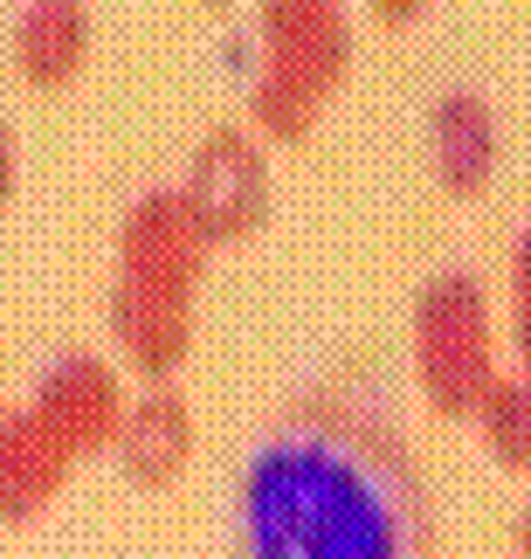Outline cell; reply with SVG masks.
I'll list each match as a JSON object with an SVG mask.
<instances>
[{
    "label": "cell",
    "instance_id": "cell-3",
    "mask_svg": "<svg viewBox=\"0 0 531 559\" xmlns=\"http://www.w3.org/2000/svg\"><path fill=\"white\" fill-rule=\"evenodd\" d=\"M180 201H186V214H194V228L207 235V249L215 242H249V235L263 228V214H269V159H263V145L249 132H236V124L207 132L194 145V159H186Z\"/></svg>",
    "mask_w": 531,
    "mask_h": 559
},
{
    "label": "cell",
    "instance_id": "cell-16",
    "mask_svg": "<svg viewBox=\"0 0 531 559\" xmlns=\"http://www.w3.org/2000/svg\"><path fill=\"white\" fill-rule=\"evenodd\" d=\"M518 559H531V511L518 519Z\"/></svg>",
    "mask_w": 531,
    "mask_h": 559
},
{
    "label": "cell",
    "instance_id": "cell-15",
    "mask_svg": "<svg viewBox=\"0 0 531 559\" xmlns=\"http://www.w3.org/2000/svg\"><path fill=\"white\" fill-rule=\"evenodd\" d=\"M379 21H387V28H408V21H421V8H408V0H394V8H379Z\"/></svg>",
    "mask_w": 531,
    "mask_h": 559
},
{
    "label": "cell",
    "instance_id": "cell-9",
    "mask_svg": "<svg viewBox=\"0 0 531 559\" xmlns=\"http://www.w3.org/2000/svg\"><path fill=\"white\" fill-rule=\"evenodd\" d=\"M429 159L435 180L456 193V201H476L497 174V118L476 91H449L429 118Z\"/></svg>",
    "mask_w": 531,
    "mask_h": 559
},
{
    "label": "cell",
    "instance_id": "cell-5",
    "mask_svg": "<svg viewBox=\"0 0 531 559\" xmlns=\"http://www.w3.org/2000/svg\"><path fill=\"white\" fill-rule=\"evenodd\" d=\"M124 415H132V407L118 394V373L104 367V359H90V353L56 359V367L41 373V386H35V421L49 428L70 456H104V449H118Z\"/></svg>",
    "mask_w": 531,
    "mask_h": 559
},
{
    "label": "cell",
    "instance_id": "cell-8",
    "mask_svg": "<svg viewBox=\"0 0 531 559\" xmlns=\"http://www.w3.org/2000/svg\"><path fill=\"white\" fill-rule=\"evenodd\" d=\"M70 463L76 456L35 421V407H21V415L0 421V511H8V525H35L41 511L56 504Z\"/></svg>",
    "mask_w": 531,
    "mask_h": 559
},
{
    "label": "cell",
    "instance_id": "cell-11",
    "mask_svg": "<svg viewBox=\"0 0 531 559\" xmlns=\"http://www.w3.org/2000/svg\"><path fill=\"white\" fill-rule=\"evenodd\" d=\"M83 62H90V14H83L76 0H35V8L14 21V70L28 76L35 91L70 83Z\"/></svg>",
    "mask_w": 531,
    "mask_h": 559
},
{
    "label": "cell",
    "instance_id": "cell-6",
    "mask_svg": "<svg viewBox=\"0 0 531 559\" xmlns=\"http://www.w3.org/2000/svg\"><path fill=\"white\" fill-rule=\"evenodd\" d=\"M201 270H207V235L194 228L186 201L180 193H145L118 228V276L124 284H145V290L194 297Z\"/></svg>",
    "mask_w": 531,
    "mask_h": 559
},
{
    "label": "cell",
    "instance_id": "cell-7",
    "mask_svg": "<svg viewBox=\"0 0 531 559\" xmlns=\"http://www.w3.org/2000/svg\"><path fill=\"white\" fill-rule=\"evenodd\" d=\"M111 338L124 346L138 373H180V359L194 353V297H173V290H145V284H124L111 290Z\"/></svg>",
    "mask_w": 531,
    "mask_h": 559
},
{
    "label": "cell",
    "instance_id": "cell-14",
    "mask_svg": "<svg viewBox=\"0 0 531 559\" xmlns=\"http://www.w3.org/2000/svg\"><path fill=\"white\" fill-rule=\"evenodd\" d=\"M511 332H518V359L531 373V228L518 235V249H511Z\"/></svg>",
    "mask_w": 531,
    "mask_h": 559
},
{
    "label": "cell",
    "instance_id": "cell-2",
    "mask_svg": "<svg viewBox=\"0 0 531 559\" xmlns=\"http://www.w3.org/2000/svg\"><path fill=\"white\" fill-rule=\"evenodd\" d=\"M414 373L435 415H476L483 394L497 386V346H491V305L470 270L429 276L414 297Z\"/></svg>",
    "mask_w": 531,
    "mask_h": 559
},
{
    "label": "cell",
    "instance_id": "cell-4",
    "mask_svg": "<svg viewBox=\"0 0 531 559\" xmlns=\"http://www.w3.org/2000/svg\"><path fill=\"white\" fill-rule=\"evenodd\" d=\"M352 70V21L331 0H269L263 8V76H283L325 104Z\"/></svg>",
    "mask_w": 531,
    "mask_h": 559
},
{
    "label": "cell",
    "instance_id": "cell-10",
    "mask_svg": "<svg viewBox=\"0 0 531 559\" xmlns=\"http://www.w3.org/2000/svg\"><path fill=\"white\" fill-rule=\"evenodd\" d=\"M118 456H124V477L138 490H166L186 463H194V407H186L173 386L138 394V407L124 415Z\"/></svg>",
    "mask_w": 531,
    "mask_h": 559
},
{
    "label": "cell",
    "instance_id": "cell-13",
    "mask_svg": "<svg viewBox=\"0 0 531 559\" xmlns=\"http://www.w3.org/2000/svg\"><path fill=\"white\" fill-rule=\"evenodd\" d=\"M249 118H256V132L263 139H311V124H317V97L311 91H297V83L283 76H256V91H249Z\"/></svg>",
    "mask_w": 531,
    "mask_h": 559
},
{
    "label": "cell",
    "instance_id": "cell-12",
    "mask_svg": "<svg viewBox=\"0 0 531 559\" xmlns=\"http://www.w3.org/2000/svg\"><path fill=\"white\" fill-rule=\"evenodd\" d=\"M476 428L504 469H531V373H497V386L476 407Z\"/></svg>",
    "mask_w": 531,
    "mask_h": 559
},
{
    "label": "cell",
    "instance_id": "cell-1",
    "mask_svg": "<svg viewBox=\"0 0 531 559\" xmlns=\"http://www.w3.org/2000/svg\"><path fill=\"white\" fill-rule=\"evenodd\" d=\"M236 559H435L429 484L373 407L304 394L236 477Z\"/></svg>",
    "mask_w": 531,
    "mask_h": 559
}]
</instances>
